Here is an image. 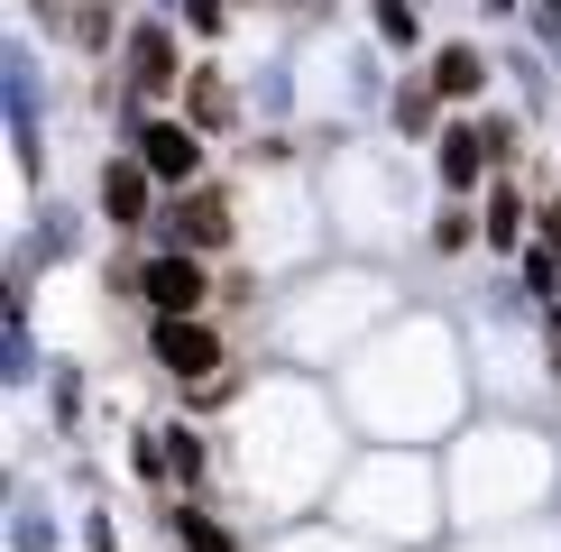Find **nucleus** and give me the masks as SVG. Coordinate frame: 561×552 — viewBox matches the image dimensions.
Instances as JSON below:
<instances>
[{
  "label": "nucleus",
  "instance_id": "1",
  "mask_svg": "<svg viewBox=\"0 0 561 552\" xmlns=\"http://www.w3.org/2000/svg\"><path fill=\"white\" fill-rule=\"evenodd\" d=\"M148 295H157V304H167V313H194V304H203V276L184 267V258H167V267L148 276Z\"/></svg>",
  "mask_w": 561,
  "mask_h": 552
},
{
  "label": "nucleus",
  "instance_id": "2",
  "mask_svg": "<svg viewBox=\"0 0 561 552\" xmlns=\"http://www.w3.org/2000/svg\"><path fill=\"white\" fill-rule=\"evenodd\" d=\"M148 166L157 175H194V138L184 129H148Z\"/></svg>",
  "mask_w": 561,
  "mask_h": 552
},
{
  "label": "nucleus",
  "instance_id": "3",
  "mask_svg": "<svg viewBox=\"0 0 561 552\" xmlns=\"http://www.w3.org/2000/svg\"><path fill=\"white\" fill-rule=\"evenodd\" d=\"M167 350H175L184 378H203V368H213V341H203V332H167Z\"/></svg>",
  "mask_w": 561,
  "mask_h": 552
},
{
  "label": "nucleus",
  "instance_id": "4",
  "mask_svg": "<svg viewBox=\"0 0 561 552\" xmlns=\"http://www.w3.org/2000/svg\"><path fill=\"white\" fill-rule=\"evenodd\" d=\"M138 83H175V56H167V37H138Z\"/></svg>",
  "mask_w": 561,
  "mask_h": 552
}]
</instances>
